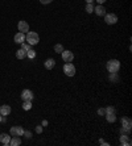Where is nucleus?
Wrapping results in <instances>:
<instances>
[{"label": "nucleus", "mask_w": 132, "mask_h": 146, "mask_svg": "<svg viewBox=\"0 0 132 146\" xmlns=\"http://www.w3.org/2000/svg\"><path fill=\"white\" fill-rule=\"evenodd\" d=\"M106 67H107V71H109L110 74H115V72H118L119 70H120V62H119L118 59H110V61L107 62Z\"/></svg>", "instance_id": "1"}, {"label": "nucleus", "mask_w": 132, "mask_h": 146, "mask_svg": "<svg viewBox=\"0 0 132 146\" xmlns=\"http://www.w3.org/2000/svg\"><path fill=\"white\" fill-rule=\"evenodd\" d=\"M25 41L33 46V45H37L40 42V37H38V34L36 32H28L27 36H25Z\"/></svg>", "instance_id": "2"}, {"label": "nucleus", "mask_w": 132, "mask_h": 146, "mask_svg": "<svg viewBox=\"0 0 132 146\" xmlns=\"http://www.w3.org/2000/svg\"><path fill=\"white\" fill-rule=\"evenodd\" d=\"M64 72L68 76H74L75 75V67H74V65L73 63H65V66H64Z\"/></svg>", "instance_id": "3"}, {"label": "nucleus", "mask_w": 132, "mask_h": 146, "mask_svg": "<svg viewBox=\"0 0 132 146\" xmlns=\"http://www.w3.org/2000/svg\"><path fill=\"white\" fill-rule=\"evenodd\" d=\"M105 21L109 25H114V24L118 23V16L114 15V13H106L105 15Z\"/></svg>", "instance_id": "4"}, {"label": "nucleus", "mask_w": 132, "mask_h": 146, "mask_svg": "<svg viewBox=\"0 0 132 146\" xmlns=\"http://www.w3.org/2000/svg\"><path fill=\"white\" fill-rule=\"evenodd\" d=\"M61 54H62V59H64L65 63H70V62H73V59H74V54L69 50H64Z\"/></svg>", "instance_id": "5"}, {"label": "nucleus", "mask_w": 132, "mask_h": 146, "mask_svg": "<svg viewBox=\"0 0 132 146\" xmlns=\"http://www.w3.org/2000/svg\"><path fill=\"white\" fill-rule=\"evenodd\" d=\"M23 133H24L23 126H12V128H11V130H9V134L12 137H13V136L21 137V136H23Z\"/></svg>", "instance_id": "6"}, {"label": "nucleus", "mask_w": 132, "mask_h": 146, "mask_svg": "<svg viewBox=\"0 0 132 146\" xmlns=\"http://www.w3.org/2000/svg\"><path fill=\"white\" fill-rule=\"evenodd\" d=\"M17 28H19V32H23V33H28L29 32V25H28L27 21H19V24H17Z\"/></svg>", "instance_id": "7"}, {"label": "nucleus", "mask_w": 132, "mask_h": 146, "mask_svg": "<svg viewBox=\"0 0 132 146\" xmlns=\"http://www.w3.org/2000/svg\"><path fill=\"white\" fill-rule=\"evenodd\" d=\"M33 92L31 91V90H24L23 92H21V99L23 100H33Z\"/></svg>", "instance_id": "8"}, {"label": "nucleus", "mask_w": 132, "mask_h": 146, "mask_svg": "<svg viewBox=\"0 0 132 146\" xmlns=\"http://www.w3.org/2000/svg\"><path fill=\"white\" fill-rule=\"evenodd\" d=\"M120 145L122 146H131L132 145V141L128 137V134H122V136H120Z\"/></svg>", "instance_id": "9"}, {"label": "nucleus", "mask_w": 132, "mask_h": 146, "mask_svg": "<svg viewBox=\"0 0 132 146\" xmlns=\"http://www.w3.org/2000/svg\"><path fill=\"white\" fill-rule=\"evenodd\" d=\"M11 138H12V137L8 136L7 133H1V134H0V142L3 143L4 146H8V145H9Z\"/></svg>", "instance_id": "10"}, {"label": "nucleus", "mask_w": 132, "mask_h": 146, "mask_svg": "<svg viewBox=\"0 0 132 146\" xmlns=\"http://www.w3.org/2000/svg\"><path fill=\"white\" fill-rule=\"evenodd\" d=\"M15 42H16V44H23V42H25V33H23V32H19V33L16 34V36H15Z\"/></svg>", "instance_id": "11"}, {"label": "nucleus", "mask_w": 132, "mask_h": 146, "mask_svg": "<svg viewBox=\"0 0 132 146\" xmlns=\"http://www.w3.org/2000/svg\"><path fill=\"white\" fill-rule=\"evenodd\" d=\"M11 107L9 106H7V104H4V106H1L0 107V115L1 116H8L11 113Z\"/></svg>", "instance_id": "12"}, {"label": "nucleus", "mask_w": 132, "mask_h": 146, "mask_svg": "<svg viewBox=\"0 0 132 146\" xmlns=\"http://www.w3.org/2000/svg\"><path fill=\"white\" fill-rule=\"evenodd\" d=\"M122 124H123V128H124V129L131 130V126H132L131 119H128V117H123V119H122Z\"/></svg>", "instance_id": "13"}, {"label": "nucleus", "mask_w": 132, "mask_h": 146, "mask_svg": "<svg viewBox=\"0 0 132 146\" xmlns=\"http://www.w3.org/2000/svg\"><path fill=\"white\" fill-rule=\"evenodd\" d=\"M94 12L98 15V16H105L106 15V8L103 7L102 4H99L98 7H94Z\"/></svg>", "instance_id": "14"}, {"label": "nucleus", "mask_w": 132, "mask_h": 146, "mask_svg": "<svg viewBox=\"0 0 132 146\" xmlns=\"http://www.w3.org/2000/svg\"><path fill=\"white\" fill-rule=\"evenodd\" d=\"M45 68H48V70H52V68L56 66V61L53 59V58H49V59H46L45 61Z\"/></svg>", "instance_id": "15"}, {"label": "nucleus", "mask_w": 132, "mask_h": 146, "mask_svg": "<svg viewBox=\"0 0 132 146\" xmlns=\"http://www.w3.org/2000/svg\"><path fill=\"white\" fill-rule=\"evenodd\" d=\"M20 143H21V139H20L19 136H13L12 138H11V142H9L11 146H19Z\"/></svg>", "instance_id": "16"}, {"label": "nucleus", "mask_w": 132, "mask_h": 146, "mask_svg": "<svg viewBox=\"0 0 132 146\" xmlns=\"http://www.w3.org/2000/svg\"><path fill=\"white\" fill-rule=\"evenodd\" d=\"M27 57V51L24 50V49H19L16 51V58L17 59H24V58Z\"/></svg>", "instance_id": "17"}, {"label": "nucleus", "mask_w": 132, "mask_h": 146, "mask_svg": "<svg viewBox=\"0 0 132 146\" xmlns=\"http://www.w3.org/2000/svg\"><path fill=\"white\" fill-rule=\"evenodd\" d=\"M106 120L109 122H115L116 121V116H115V113H106Z\"/></svg>", "instance_id": "18"}, {"label": "nucleus", "mask_w": 132, "mask_h": 146, "mask_svg": "<svg viewBox=\"0 0 132 146\" xmlns=\"http://www.w3.org/2000/svg\"><path fill=\"white\" fill-rule=\"evenodd\" d=\"M32 108V102L31 100H24L23 103V109L24 111H29Z\"/></svg>", "instance_id": "19"}, {"label": "nucleus", "mask_w": 132, "mask_h": 146, "mask_svg": "<svg viewBox=\"0 0 132 146\" xmlns=\"http://www.w3.org/2000/svg\"><path fill=\"white\" fill-rule=\"evenodd\" d=\"M64 50H65V49H64V46H62L61 44L54 45V51H56V53H58V54H61V53H62Z\"/></svg>", "instance_id": "20"}, {"label": "nucleus", "mask_w": 132, "mask_h": 146, "mask_svg": "<svg viewBox=\"0 0 132 146\" xmlns=\"http://www.w3.org/2000/svg\"><path fill=\"white\" fill-rule=\"evenodd\" d=\"M27 57L29 58V59H33V58L36 57V50H33V49H29V50L27 51Z\"/></svg>", "instance_id": "21"}, {"label": "nucleus", "mask_w": 132, "mask_h": 146, "mask_svg": "<svg viewBox=\"0 0 132 146\" xmlns=\"http://www.w3.org/2000/svg\"><path fill=\"white\" fill-rule=\"evenodd\" d=\"M86 12H87V13H92V12H94V5H92V3H87L86 4Z\"/></svg>", "instance_id": "22"}, {"label": "nucleus", "mask_w": 132, "mask_h": 146, "mask_svg": "<svg viewBox=\"0 0 132 146\" xmlns=\"http://www.w3.org/2000/svg\"><path fill=\"white\" fill-rule=\"evenodd\" d=\"M21 49H24L25 51H28L29 49H32V45H29V44H25V42H23L21 44Z\"/></svg>", "instance_id": "23"}, {"label": "nucleus", "mask_w": 132, "mask_h": 146, "mask_svg": "<svg viewBox=\"0 0 132 146\" xmlns=\"http://www.w3.org/2000/svg\"><path fill=\"white\" fill-rule=\"evenodd\" d=\"M23 136L25 137V138H32V132H29V130H24V133H23Z\"/></svg>", "instance_id": "24"}, {"label": "nucleus", "mask_w": 132, "mask_h": 146, "mask_svg": "<svg viewBox=\"0 0 132 146\" xmlns=\"http://www.w3.org/2000/svg\"><path fill=\"white\" fill-rule=\"evenodd\" d=\"M116 111H115V108H114V107H107V108H106V113H115Z\"/></svg>", "instance_id": "25"}, {"label": "nucleus", "mask_w": 132, "mask_h": 146, "mask_svg": "<svg viewBox=\"0 0 132 146\" xmlns=\"http://www.w3.org/2000/svg\"><path fill=\"white\" fill-rule=\"evenodd\" d=\"M98 115L99 116H105L106 115V109L105 108H99L98 109Z\"/></svg>", "instance_id": "26"}, {"label": "nucleus", "mask_w": 132, "mask_h": 146, "mask_svg": "<svg viewBox=\"0 0 132 146\" xmlns=\"http://www.w3.org/2000/svg\"><path fill=\"white\" fill-rule=\"evenodd\" d=\"M36 132H37L38 134H41V133H42V125H37V126H36Z\"/></svg>", "instance_id": "27"}, {"label": "nucleus", "mask_w": 132, "mask_h": 146, "mask_svg": "<svg viewBox=\"0 0 132 146\" xmlns=\"http://www.w3.org/2000/svg\"><path fill=\"white\" fill-rule=\"evenodd\" d=\"M110 80H115V82H118V76H116V72H115V74H111V76H110Z\"/></svg>", "instance_id": "28"}, {"label": "nucleus", "mask_w": 132, "mask_h": 146, "mask_svg": "<svg viewBox=\"0 0 132 146\" xmlns=\"http://www.w3.org/2000/svg\"><path fill=\"white\" fill-rule=\"evenodd\" d=\"M53 0H40V3L41 4H50Z\"/></svg>", "instance_id": "29"}, {"label": "nucleus", "mask_w": 132, "mask_h": 146, "mask_svg": "<svg viewBox=\"0 0 132 146\" xmlns=\"http://www.w3.org/2000/svg\"><path fill=\"white\" fill-rule=\"evenodd\" d=\"M99 143H101V145H105V146H109L110 145L109 142H106V141H103V139H99Z\"/></svg>", "instance_id": "30"}, {"label": "nucleus", "mask_w": 132, "mask_h": 146, "mask_svg": "<svg viewBox=\"0 0 132 146\" xmlns=\"http://www.w3.org/2000/svg\"><path fill=\"white\" fill-rule=\"evenodd\" d=\"M41 125H42V126H46V125H48V121H46V120H44V121H42V124H41Z\"/></svg>", "instance_id": "31"}, {"label": "nucleus", "mask_w": 132, "mask_h": 146, "mask_svg": "<svg viewBox=\"0 0 132 146\" xmlns=\"http://www.w3.org/2000/svg\"><path fill=\"white\" fill-rule=\"evenodd\" d=\"M96 1H98L99 4H103V3H105V1H106V0H96Z\"/></svg>", "instance_id": "32"}, {"label": "nucleus", "mask_w": 132, "mask_h": 146, "mask_svg": "<svg viewBox=\"0 0 132 146\" xmlns=\"http://www.w3.org/2000/svg\"><path fill=\"white\" fill-rule=\"evenodd\" d=\"M86 3H92V1H94V0H85Z\"/></svg>", "instance_id": "33"}, {"label": "nucleus", "mask_w": 132, "mask_h": 146, "mask_svg": "<svg viewBox=\"0 0 132 146\" xmlns=\"http://www.w3.org/2000/svg\"><path fill=\"white\" fill-rule=\"evenodd\" d=\"M1 121H3V116L0 115V122H1Z\"/></svg>", "instance_id": "34"}]
</instances>
